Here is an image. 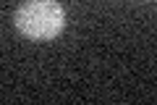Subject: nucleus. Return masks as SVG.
Segmentation results:
<instances>
[{"mask_svg": "<svg viewBox=\"0 0 157 105\" xmlns=\"http://www.w3.org/2000/svg\"><path fill=\"white\" fill-rule=\"evenodd\" d=\"M66 13L58 0H26L16 11V26L29 39H52L63 32Z\"/></svg>", "mask_w": 157, "mask_h": 105, "instance_id": "nucleus-1", "label": "nucleus"}]
</instances>
